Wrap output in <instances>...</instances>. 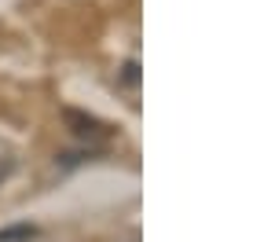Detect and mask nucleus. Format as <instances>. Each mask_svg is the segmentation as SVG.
<instances>
[{"label":"nucleus","mask_w":253,"mask_h":242,"mask_svg":"<svg viewBox=\"0 0 253 242\" xmlns=\"http://www.w3.org/2000/svg\"><path fill=\"white\" fill-rule=\"evenodd\" d=\"M63 118L70 121V125H77L74 132L81 136V140H107V136H110V128L103 125V121H95V118H84L81 110H63Z\"/></svg>","instance_id":"obj_1"},{"label":"nucleus","mask_w":253,"mask_h":242,"mask_svg":"<svg viewBox=\"0 0 253 242\" xmlns=\"http://www.w3.org/2000/svg\"><path fill=\"white\" fill-rule=\"evenodd\" d=\"M33 235H37V228L19 224V228H4V231H0V242H30Z\"/></svg>","instance_id":"obj_2"},{"label":"nucleus","mask_w":253,"mask_h":242,"mask_svg":"<svg viewBox=\"0 0 253 242\" xmlns=\"http://www.w3.org/2000/svg\"><path fill=\"white\" fill-rule=\"evenodd\" d=\"M139 81V66L136 63H125V84H136Z\"/></svg>","instance_id":"obj_3"}]
</instances>
